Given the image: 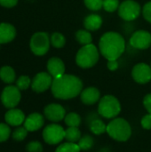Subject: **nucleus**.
<instances>
[{
  "label": "nucleus",
  "instance_id": "nucleus-1",
  "mask_svg": "<svg viewBox=\"0 0 151 152\" xmlns=\"http://www.w3.org/2000/svg\"><path fill=\"white\" fill-rule=\"evenodd\" d=\"M53 96L61 100H69L81 94L83 89L82 80L74 76L64 74L53 78L51 86Z\"/></svg>",
  "mask_w": 151,
  "mask_h": 152
},
{
  "label": "nucleus",
  "instance_id": "nucleus-11",
  "mask_svg": "<svg viewBox=\"0 0 151 152\" xmlns=\"http://www.w3.org/2000/svg\"><path fill=\"white\" fill-rule=\"evenodd\" d=\"M53 80V77L49 73L40 72L33 78L31 82V87L36 93H43L52 86Z\"/></svg>",
  "mask_w": 151,
  "mask_h": 152
},
{
  "label": "nucleus",
  "instance_id": "nucleus-16",
  "mask_svg": "<svg viewBox=\"0 0 151 152\" xmlns=\"http://www.w3.org/2000/svg\"><path fill=\"white\" fill-rule=\"evenodd\" d=\"M44 123V117L39 113H32L24 121V127L28 132H34L40 129Z\"/></svg>",
  "mask_w": 151,
  "mask_h": 152
},
{
  "label": "nucleus",
  "instance_id": "nucleus-19",
  "mask_svg": "<svg viewBox=\"0 0 151 152\" xmlns=\"http://www.w3.org/2000/svg\"><path fill=\"white\" fill-rule=\"evenodd\" d=\"M102 25V18L98 14H90L85 17L84 26L86 30L95 31L98 30Z\"/></svg>",
  "mask_w": 151,
  "mask_h": 152
},
{
  "label": "nucleus",
  "instance_id": "nucleus-21",
  "mask_svg": "<svg viewBox=\"0 0 151 152\" xmlns=\"http://www.w3.org/2000/svg\"><path fill=\"white\" fill-rule=\"evenodd\" d=\"M0 78L4 83L7 84L12 83L15 79V72L11 67L4 66L0 69Z\"/></svg>",
  "mask_w": 151,
  "mask_h": 152
},
{
  "label": "nucleus",
  "instance_id": "nucleus-36",
  "mask_svg": "<svg viewBox=\"0 0 151 152\" xmlns=\"http://www.w3.org/2000/svg\"><path fill=\"white\" fill-rule=\"evenodd\" d=\"M143 105L148 112L151 114V94H147L143 99Z\"/></svg>",
  "mask_w": 151,
  "mask_h": 152
},
{
  "label": "nucleus",
  "instance_id": "nucleus-25",
  "mask_svg": "<svg viewBox=\"0 0 151 152\" xmlns=\"http://www.w3.org/2000/svg\"><path fill=\"white\" fill-rule=\"evenodd\" d=\"M80 148L77 143L74 142H65L58 146L55 152H80Z\"/></svg>",
  "mask_w": 151,
  "mask_h": 152
},
{
  "label": "nucleus",
  "instance_id": "nucleus-29",
  "mask_svg": "<svg viewBox=\"0 0 151 152\" xmlns=\"http://www.w3.org/2000/svg\"><path fill=\"white\" fill-rule=\"evenodd\" d=\"M85 6L92 11H99L103 6V0H84Z\"/></svg>",
  "mask_w": 151,
  "mask_h": 152
},
{
  "label": "nucleus",
  "instance_id": "nucleus-18",
  "mask_svg": "<svg viewBox=\"0 0 151 152\" xmlns=\"http://www.w3.org/2000/svg\"><path fill=\"white\" fill-rule=\"evenodd\" d=\"M16 36L14 27L8 23H0V44L11 42Z\"/></svg>",
  "mask_w": 151,
  "mask_h": 152
},
{
  "label": "nucleus",
  "instance_id": "nucleus-30",
  "mask_svg": "<svg viewBox=\"0 0 151 152\" xmlns=\"http://www.w3.org/2000/svg\"><path fill=\"white\" fill-rule=\"evenodd\" d=\"M11 134L10 127L3 123H0V142H5Z\"/></svg>",
  "mask_w": 151,
  "mask_h": 152
},
{
  "label": "nucleus",
  "instance_id": "nucleus-31",
  "mask_svg": "<svg viewBox=\"0 0 151 152\" xmlns=\"http://www.w3.org/2000/svg\"><path fill=\"white\" fill-rule=\"evenodd\" d=\"M30 83H31L30 78L28 76H21L17 80L16 86L20 90H26L29 86Z\"/></svg>",
  "mask_w": 151,
  "mask_h": 152
},
{
  "label": "nucleus",
  "instance_id": "nucleus-12",
  "mask_svg": "<svg viewBox=\"0 0 151 152\" xmlns=\"http://www.w3.org/2000/svg\"><path fill=\"white\" fill-rule=\"evenodd\" d=\"M132 77L138 84H147L151 80V67L146 63L136 64L132 70Z\"/></svg>",
  "mask_w": 151,
  "mask_h": 152
},
{
  "label": "nucleus",
  "instance_id": "nucleus-39",
  "mask_svg": "<svg viewBox=\"0 0 151 152\" xmlns=\"http://www.w3.org/2000/svg\"><path fill=\"white\" fill-rule=\"evenodd\" d=\"M150 67H151V64H150Z\"/></svg>",
  "mask_w": 151,
  "mask_h": 152
},
{
  "label": "nucleus",
  "instance_id": "nucleus-33",
  "mask_svg": "<svg viewBox=\"0 0 151 152\" xmlns=\"http://www.w3.org/2000/svg\"><path fill=\"white\" fill-rule=\"evenodd\" d=\"M27 151L28 152H42L43 146L39 142H30L27 145Z\"/></svg>",
  "mask_w": 151,
  "mask_h": 152
},
{
  "label": "nucleus",
  "instance_id": "nucleus-4",
  "mask_svg": "<svg viewBox=\"0 0 151 152\" xmlns=\"http://www.w3.org/2000/svg\"><path fill=\"white\" fill-rule=\"evenodd\" d=\"M99 57V50L94 45L90 44L84 45L81 49H79L76 56V62L80 68L89 69L97 63Z\"/></svg>",
  "mask_w": 151,
  "mask_h": 152
},
{
  "label": "nucleus",
  "instance_id": "nucleus-14",
  "mask_svg": "<svg viewBox=\"0 0 151 152\" xmlns=\"http://www.w3.org/2000/svg\"><path fill=\"white\" fill-rule=\"evenodd\" d=\"M47 69L53 78L59 77L65 74V65L58 57L51 58L47 62Z\"/></svg>",
  "mask_w": 151,
  "mask_h": 152
},
{
  "label": "nucleus",
  "instance_id": "nucleus-7",
  "mask_svg": "<svg viewBox=\"0 0 151 152\" xmlns=\"http://www.w3.org/2000/svg\"><path fill=\"white\" fill-rule=\"evenodd\" d=\"M142 12L141 5L134 0H125L118 7L119 16L127 21H131L139 17Z\"/></svg>",
  "mask_w": 151,
  "mask_h": 152
},
{
  "label": "nucleus",
  "instance_id": "nucleus-38",
  "mask_svg": "<svg viewBox=\"0 0 151 152\" xmlns=\"http://www.w3.org/2000/svg\"><path fill=\"white\" fill-rule=\"evenodd\" d=\"M107 66H108V69L111 71H115L118 68V62H117V60H112V61H108V63H107Z\"/></svg>",
  "mask_w": 151,
  "mask_h": 152
},
{
  "label": "nucleus",
  "instance_id": "nucleus-15",
  "mask_svg": "<svg viewBox=\"0 0 151 152\" xmlns=\"http://www.w3.org/2000/svg\"><path fill=\"white\" fill-rule=\"evenodd\" d=\"M81 101L85 105H93L100 101L101 93L96 87H87L84 89L80 94Z\"/></svg>",
  "mask_w": 151,
  "mask_h": 152
},
{
  "label": "nucleus",
  "instance_id": "nucleus-27",
  "mask_svg": "<svg viewBox=\"0 0 151 152\" xmlns=\"http://www.w3.org/2000/svg\"><path fill=\"white\" fill-rule=\"evenodd\" d=\"M81 151H89L93 145V139L90 135H84L77 142Z\"/></svg>",
  "mask_w": 151,
  "mask_h": 152
},
{
  "label": "nucleus",
  "instance_id": "nucleus-17",
  "mask_svg": "<svg viewBox=\"0 0 151 152\" xmlns=\"http://www.w3.org/2000/svg\"><path fill=\"white\" fill-rule=\"evenodd\" d=\"M25 115L20 110L11 109L5 114L6 123L13 126H18L21 125L25 121Z\"/></svg>",
  "mask_w": 151,
  "mask_h": 152
},
{
  "label": "nucleus",
  "instance_id": "nucleus-32",
  "mask_svg": "<svg viewBox=\"0 0 151 152\" xmlns=\"http://www.w3.org/2000/svg\"><path fill=\"white\" fill-rule=\"evenodd\" d=\"M28 130L25 127H19L12 133V138L15 141H23L28 134Z\"/></svg>",
  "mask_w": 151,
  "mask_h": 152
},
{
  "label": "nucleus",
  "instance_id": "nucleus-3",
  "mask_svg": "<svg viewBox=\"0 0 151 152\" xmlns=\"http://www.w3.org/2000/svg\"><path fill=\"white\" fill-rule=\"evenodd\" d=\"M107 133L117 142H126L132 135V128L125 119L115 118L107 125Z\"/></svg>",
  "mask_w": 151,
  "mask_h": 152
},
{
  "label": "nucleus",
  "instance_id": "nucleus-35",
  "mask_svg": "<svg viewBox=\"0 0 151 152\" xmlns=\"http://www.w3.org/2000/svg\"><path fill=\"white\" fill-rule=\"evenodd\" d=\"M141 125L142 126L146 129V130H150L151 129V114L148 113L147 115H145L142 120H141Z\"/></svg>",
  "mask_w": 151,
  "mask_h": 152
},
{
  "label": "nucleus",
  "instance_id": "nucleus-24",
  "mask_svg": "<svg viewBox=\"0 0 151 152\" xmlns=\"http://www.w3.org/2000/svg\"><path fill=\"white\" fill-rule=\"evenodd\" d=\"M64 121L69 127H78L81 123V118L78 114L75 112H70L66 115Z\"/></svg>",
  "mask_w": 151,
  "mask_h": 152
},
{
  "label": "nucleus",
  "instance_id": "nucleus-6",
  "mask_svg": "<svg viewBox=\"0 0 151 152\" xmlns=\"http://www.w3.org/2000/svg\"><path fill=\"white\" fill-rule=\"evenodd\" d=\"M50 43L51 40L47 33L37 32L35 33L30 39V49L36 55L41 56L48 52Z\"/></svg>",
  "mask_w": 151,
  "mask_h": 152
},
{
  "label": "nucleus",
  "instance_id": "nucleus-8",
  "mask_svg": "<svg viewBox=\"0 0 151 152\" xmlns=\"http://www.w3.org/2000/svg\"><path fill=\"white\" fill-rule=\"evenodd\" d=\"M43 138L48 144H58L65 139V130L61 126L57 124L48 125L43 131Z\"/></svg>",
  "mask_w": 151,
  "mask_h": 152
},
{
  "label": "nucleus",
  "instance_id": "nucleus-20",
  "mask_svg": "<svg viewBox=\"0 0 151 152\" xmlns=\"http://www.w3.org/2000/svg\"><path fill=\"white\" fill-rule=\"evenodd\" d=\"M89 128L91 132H93L96 135H100L107 132V125H105V123L98 118L91 120L89 124Z\"/></svg>",
  "mask_w": 151,
  "mask_h": 152
},
{
  "label": "nucleus",
  "instance_id": "nucleus-28",
  "mask_svg": "<svg viewBox=\"0 0 151 152\" xmlns=\"http://www.w3.org/2000/svg\"><path fill=\"white\" fill-rule=\"evenodd\" d=\"M119 0H103L104 10L109 12H113L119 7Z\"/></svg>",
  "mask_w": 151,
  "mask_h": 152
},
{
  "label": "nucleus",
  "instance_id": "nucleus-26",
  "mask_svg": "<svg viewBox=\"0 0 151 152\" xmlns=\"http://www.w3.org/2000/svg\"><path fill=\"white\" fill-rule=\"evenodd\" d=\"M51 44L53 46L56 47V48H61L65 45L66 44V39H65V37L61 34V33H58V32H55L53 33L52 36H51Z\"/></svg>",
  "mask_w": 151,
  "mask_h": 152
},
{
  "label": "nucleus",
  "instance_id": "nucleus-2",
  "mask_svg": "<svg viewBox=\"0 0 151 152\" xmlns=\"http://www.w3.org/2000/svg\"><path fill=\"white\" fill-rule=\"evenodd\" d=\"M99 50L108 61L117 60L125 50L124 37L117 32H107L100 39Z\"/></svg>",
  "mask_w": 151,
  "mask_h": 152
},
{
  "label": "nucleus",
  "instance_id": "nucleus-23",
  "mask_svg": "<svg viewBox=\"0 0 151 152\" xmlns=\"http://www.w3.org/2000/svg\"><path fill=\"white\" fill-rule=\"evenodd\" d=\"M81 138V132L78 127H69L65 130V139L69 142H78Z\"/></svg>",
  "mask_w": 151,
  "mask_h": 152
},
{
  "label": "nucleus",
  "instance_id": "nucleus-9",
  "mask_svg": "<svg viewBox=\"0 0 151 152\" xmlns=\"http://www.w3.org/2000/svg\"><path fill=\"white\" fill-rule=\"evenodd\" d=\"M1 101L4 107L8 109H12L18 105L20 101V89L17 86H6L2 93Z\"/></svg>",
  "mask_w": 151,
  "mask_h": 152
},
{
  "label": "nucleus",
  "instance_id": "nucleus-34",
  "mask_svg": "<svg viewBox=\"0 0 151 152\" xmlns=\"http://www.w3.org/2000/svg\"><path fill=\"white\" fill-rule=\"evenodd\" d=\"M142 13H143V17L145 18V20L151 23V1L148 2L143 6Z\"/></svg>",
  "mask_w": 151,
  "mask_h": 152
},
{
  "label": "nucleus",
  "instance_id": "nucleus-5",
  "mask_svg": "<svg viewBox=\"0 0 151 152\" xmlns=\"http://www.w3.org/2000/svg\"><path fill=\"white\" fill-rule=\"evenodd\" d=\"M121 110L119 101L113 95H105L101 98L98 105V113L108 119L115 118Z\"/></svg>",
  "mask_w": 151,
  "mask_h": 152
},
{
  "label": "nucleus",
  "instance_id": "nucleus-13",
  "mask_svg": "<svg viewBox=\"0 0 151 152\" xmlns=\"http://www.w3.org/2000/svg\"><path fill=\"white\" fill-rule=\"evenodd\" d=\"M44 116L45 118L53 122H60L66 117L65 109L57 103H51L44 108Z\"/></svg>",
  "mask_w": 151,
  "mask_h": 152
},
{
  "label": "nucleus",
  "instance_id": "nucleus-22",
  "mask_svg": "<svg viewBox=\"0 0 151 152\" xmlns=\"http://www.w3.org/2000/svg\"><path fill=\"white\" fill-rule=\"evenodd\" d=\"M76 39L77 41L83 45H90L93 42V37L91 33L86 30V29H80L77 30L76 33Z\"/></svg>",
  "mask_w": 151,
  "mask_h": 152
},
{
  "label": "nucleus",
  "instance_id": "nucleus-10",
  "mask_svg": "<svg viewBox=\"0 0 151 152\" xmlns=\"http://www.w3.org/2000/svg\"><path fill=\"white\" fill-rule=\"evenodd\" d=\"M130 45L136 49H148L151 45V34L146 30H137L132 35Z\"/></svg>",
  "mask_w": 151,
  "mask_h": 152
},
{
  "label": "nucleus",
  "instance_id": "nucleus-37",
  "mask_svg": "<svg viewBox=\"0 0 151 152\" xmlns=\"http://www.w3.org/2000/svg\"><path fill=\"white\" fill-rule=\"evenodd\" d=\"M18 0H0V4L4 7H13L17 4Z\"/></svg>",
  "mask_w": 151,
  "mask_h": 152
}]
</instances>
